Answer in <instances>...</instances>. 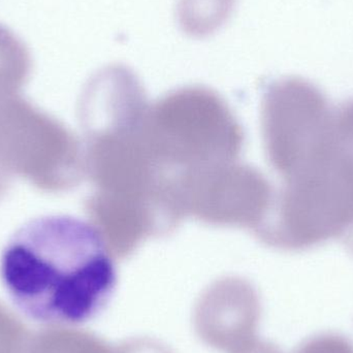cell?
<instances>
[{
  "label": "cell",
  "mask_w": 353,
  "mask_h": 353,
  "mask_svg": "<svg viewBox=\"0 0 353 353\" xmlns=\"http://www.w3.org/2000/svg\"><path fill=\"white\" fill-rule=\"evenodd\" d=\"M143 141L159 185L176 199L191 179L238 161L244 134L217 93L186 87L149 105Z\"/></svg>",
  "instance_id": "7a4b0ae2"
},
{
  "label": "cell",
  "mask_w": 353,
  "mask_h": 353,
  "mask_svg": "<svg viewBox=\"0 0 353 353\" xmlns=\"http://www.w3.org/2000/svg\"><path fill=\"white\" fill-rule=\"evenodd\" d=\"M114 353H173L167 346L151 339H136L114 347Z\"/></svg>",
  "instance_id": "8992f818"
},
{
  "label": "cell",
  "mask_w": 353,
  "mask_h": 353,
  "mask_svg": "<svg viewBox=\"0 0 353 353\" xmlns=\"http://www.w3.org/2000/svg\"><path fill=\"white\" fill-rule=\"evenodd\" d=\"M112 256L92 223L68 215L41 216L10 236L0 275L12 302L29 319L78 325L101 312L114 292Z\"/></svg>",
  "instance_id": "6da1fadb"
},
{
  "label": "cell",
  "mask_w": 353,
  "mask_h": 353,
  "mask_svg": "<svg viewBox=\"0 0 353 353\" xmlns=\"http://www.w3.org/2000/svg\"><path fill=\"white\" fill-rule=\"evenodd\" d=\"M28 62V51L23 41L0 24V79L20 78Z\"/></svg>",
  "instance_id": "5b68a950"
},
{
  "label": "cell",
  "mask_w": 353,
  "mask_h": 353,
  "mask_svg": "<svg viewBox=\"0 0 353 353\" xmlns=\"http://www.w3.org/2000/svg\"><path fill=\"white\" fill-rule=\"evenodd\" d=\"M261 176L244 163H226L191 181L182 195L185 217L213 225L254 226L263 205Z\"/></svg>",
  "instance_id": "3957f363"
},
{
  "label": "cell",
  "mask_w": 353,
  "mask_h": 353,
  "mask_svg": "<svg viewBox=\"0 0 353 353\" xmlns=\"http://www.w3.org/2000/svg\"><path fill=\"white\" fill-rule=\"evenodd\" d=\"M259 319L256 294L245 280L224 278L212 284L195 307V330L203 342L236 353L253 341Z\"/></svg>",
  "instance_id": "277c9868"
}]
</instances>
